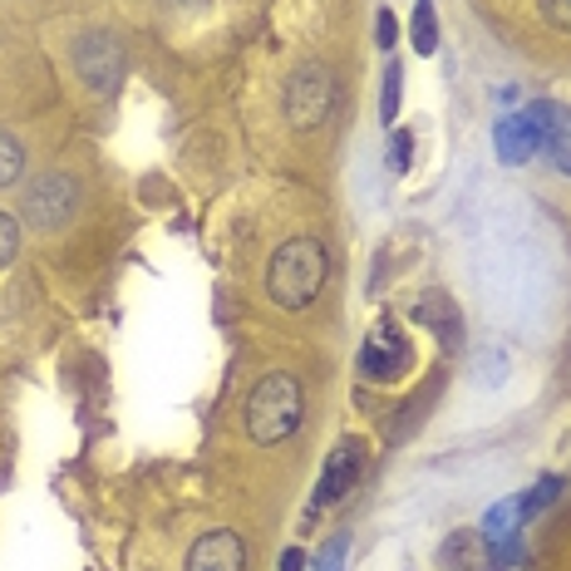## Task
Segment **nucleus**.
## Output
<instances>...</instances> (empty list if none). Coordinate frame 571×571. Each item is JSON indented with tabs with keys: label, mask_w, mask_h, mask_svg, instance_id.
Wrapping results in <instances>:
<instances>
[{
	"label": "nucleus",
	"mask_w": 571,
	"mask_h": 571,
	"mask_svg": "<svg viewBox=\"0 0 571 571\" xmlns=\"http://www.w3.org/2000/svg\"><path fill=\"white\" fill-rule=\"evenodd\" d=\"M325 277H331V257H325L321 241L291 237L267 261V295L277 305H286V311H305L325 291Z\"/></svg>",
	"instance_id": "f257e3e1"
},
{
	"label": "nucleus",
	"mask_w": 571,
	"mask_h": 571,
	"mask_svg": "<svg viewBox=\"0 0 571 571\" xmlns=\"http://www.w3.org/2000/svg\"><path fill=\"white\" fill-rule=\"evenodd\" d=\"M305 414V389L291 369H271L267 379H257V389L247 395V433L251 443H281L301 429Z\"/></svg>",
	"instance_id": "f03ea898"
},
{
	"label": "nucleus",
	"mask_w": 571,
	"mask_h": 571,
	"mask_svg": "<svg viewBox=\"0 0 571 571\" xmlns=\"http://www.w3.org/2000/svg\"><path fill=\"white\" fill-rule=\"evenodd\" d=\"M335 74L325 69V65H301V69H291V79H286V119H291V129H301V133H311V129H321L325 119L335 114Z\"/></svg>",
	"instance_id": "7ed1b4c3"
},
{
	"label": "nucleus",
	"mask_w": 571,
	"mask_h": 571,
	"mask_svg": "<svg viewBox=\"0 0 571 571\" xmlns=\"http://www.w3.org/2000/svg\"><path fill=\"white\" fill-rule=\"evenodd\" d=\"M74 207H79V183H74L69 173H40L35 183L25 187L20 213H25V222L35 231H55L74 217Z\"/></svg>",
	"instance_id": "20e7f679"
},
{
	"label": "nucleus",
	"mask_w": 571,
	"mask_h": 571,
	"mask_svg": "<svg viewBox=\"0 0 571 571\" xmlns=\"http://www.w3.org/2000/svg\"><path fill=\"white\" fill-rule=\"evenodd\" d=\"M365 439H341L331 453H325V468H321V483H315V498H311V513L315 507H335L341 498H351L355 483L365 478Z\"/></svg>",
	"instance_id": "39448f33"
},
{
	"label": "nucleus",
	"mask_w": 571,
	"mask_h": 571,
	"mask_svg": "<svg viewBox=\"0 0 571 571\" xmlns=\"http://www.w3.org/2000/svg\"><path fill=\"white\" fill-rule=\"evenodd\" d=\"M74 69H79V79L89 84V89L114 94L123 84V50H119V40H114L109 30H89V35L74 45Z\"/></svg>",
	"instance_id": "423d86ee"
},
{
	"label": "nucleus",
	"mask_w": 571,
	"mask_h": 571,
	"mask_svg": "<svg viewBox=\"0 0 571 571\" xmlns=\"http://www.w3.org/2000/svg\"><path fill=\"white\" fill-rule=\"evenodd\" d=\"M409 359H414V351H409L405 331H399V325H379V331L359 345V375L389 385V379H405Z\"/></svg>",
	"instance_id": "0eeeda50"
},
{
	"label": "nucleus",
	"mask_w": 571,
	"mask_h": 571,
	"mask_svg": "<svg viewBox=\"0 0 571 571\" xmlns=\"http://www.w3.org/2000/svg\"><path fill=\"white\" fill-rule=\"evenodd\" d=\"M187 571H247V542L227 527L197 537L193 552H187Z\"/></svg>",
	"instance_id": "6e6552de"
},
{
	"label": "nucleus",
	"mask_w": 571,
	"mask_h": 571,
	"mask_svg": "<svg viewBox=\"0 0 571 571\" xmlns=\"http://www.w3.org/2000/svg\"><path fill=\"white\" fill-rule=\"evenodd\" d=\"M439 557H443V567H449V571H503L493 542L483 532H473V527H459V532L443 537Z\"/></svg>",
	"instance_id": "1a4fd4ad"
},
{
	"label": "nucleus",
	"mask_w": 571,
	"mask_h": 571,
	"mask_svg": "<svg viewBox=\"0 0 571 571\" xmlns=\"http://www.w3.org/2000/svg\"><path fill=\"white\" fill-rule=\"evenodd\" d=\"M493 139H498L503 163H513V168L532 163V158L542 153V129H537V119H532L527 109H522V114H507V119H498Z\"/></svg>",
	"instance_id": "9d476101"
},
{
	"label": "nucleus",
	"mask_w": 571,
	"mask_h": 571,
	"mask_svg": "<svg viewBox=\"0 0 571 571\" xmlns=\"http://www.w3.org/2000/svg\"><path fill=\"white\" fill-rule=\"evenodd\" d=\"M414 321H419V325H429L433 335H443V341H449V345H459V341H463L459 305H453V301H449V295H443V291H429L424 301L414 305Z\"/></svg>",
	"instance_id": "9b49d317"
},
{
	"label": "nucleus",
	"mask_w": 571,
	"mask_h": 571,
	"mask_svg": "<svg viewBox=\"0 0 571 571\" xmlns=\"http://www.w3.org/2000/svg\"><path fill=\"white\" fill-rule=\"evenodd\" d=\"M537 119V129H542V148H562V143H571V109H562V104H532L527 109Z\"/></svg>",
	"instance_id": "f8f14e48"
},
{
	"label": "nucleus",
	"mask_w": 571,
	"mask_h": 571,
	"mask_svg": "<svg viewBox=\"0 0 571 571\" xmlns=\"http://www.w3.org/2000/svg\"><path fill=\"white\" fill-rule=\"evenodd\" d=\"M409 40L419 55L439 50V20H433V0H414V20H409Z\"/></svg>",
	"instance_id": "ddd939ff"
},
{
	"label": "nucleus",
	"mask_w": 571,
	"mask_h": 571,
	"mask_svg": "<svg viewBox=\"0 0 571 571\" xmlns=\"http://www.w3.org/2000/svg\"><path fill=\"white\" fill-rule=\"evenodd\" d=\"M25 177V143L0 129V187H15Z\"/></svg>",
	"instance_id": "4468645a"
},
{
	"label": "nucleus",
	"mask_w": 571,
	"mask_h": 571,
	"mask_svg": "<svg viewBox=\"0 0 571 571\" xmlns=\"http://www.w3.org/2000/svg\"><path fill=\"white\" fill-rule=\"evenodd\" d=\"M557 498H562V478L557 473H547V478H537V488L527 493V498H517V513H522V522H532L542 507H552Z\"/></svg>",
	"instance_id": "2eb2a0df"
},
{
	"label": "nucleus",
	"mask_w": 571,
	"mask_h": 571,
	"mask_svg": "<svg viewBox=\"0 0 571 571\" xmlns=\"http://www.w3.org/2000/svg\"><path fill=\"white\" fill-rule=\"evenodd\" d=\"M399 89H405V69L389 65L385 69V99H379V119H385V123L399 119Z\"/></svg>",
	"instance_id": "dca6fc26"
},
{
	"label": "nucleus",
	"mask_w": 571,
	"mask_h": 571,
	"mask_svg": "<svg viewBox=\"0 0 571 571\" xmlns=\"http://www.w3.org/2000/svg\"><path fill=\"white\" fill-rule=\"evenodd\" d=\"M345 552H351V537L335 532L331 542L321 547V557H315V567H311V571H345Z\"/></svg>",
	"instance_id": "f3484780"
},
{
	"label": "nucleus",
	"mask_w": 571,
	"mask_h": 571,
	"mask_svg": "<svg viewBox=\"0 0 571 571\" xmlns=\"http://www.w3.org/2000/svg\"><path fill=\"white\" fill-rule=\"evenodd\" d=\"M409 158H414V139H409V129H395V139H389V173L405 177Z\"/></svg>",
	"instance_id": "a211bd4d"
},
{
	"label": "nucleus",
	"mask_w": 571,
	"mask_h": 571,
	"mask_svg": "<svg viewBox=\"0 0 571 571\" xmlns=\"http://www.w3.org/2000/svg\"><path fill=\"white\" fill-rule=\"evenodd\" d=\"M15 251H20V222L10 213H0V267L15 261Z\"/></svg>",
	"instance_id": "6ab92c4d"
},
{
	"label": "nucleus",
	"mask_w": 571,
	"mask_h": 571,
	"mask_svg": "<svg viewBox=\"0 0 571 571\" xmlns=\"http://www.w3.org/2000/svg\"><path fill=\"white\" fill-rule=\"evenodd\" d=\"M537 10H542V20H547V25L571 30V0H537Z\"/></svg>",
	"instance_id": "aec40b11"
},
{
	"label": "nucleus",
	"mask_w": 571,
	"mask_h": 571,
	"mask_svg": "<svg viewBox=\"0 0 571 571\" xmlns=\"http://www.w3.org/2000/svg\"><path fill=\"white\" fill-rule=\"evenodd\" d=\"M375 40H379V50H395V40H399L395 10H379V20H375Z\"/></svg>",
	"instance_id": "412c9836"
},
{
	"label": "nucleus",
	"mask_w": 571,
	"mask_h": 571,
	"mask_svg": "<svg viewBox=\"0 0 571 571\" xmlns=\"http://www.w3.org/2000/svg\"><path fill=\"white\" fill-rule=\"evenodd\" d=\"M281 571H305V557H301V547H286V552H281Z\"/></svg>",
	"instance_id": "4be33fe9"
},
{
	"label": "nucleus",
	"mask_w": 571,
	"mask_h": 571,
	"mask_svg": "<svg viewBox=\"0 0 571 571\" xmlns=\"http://www.w3.org/2000/svg\"><path fill=\"white\" fill-rule=\"evenodd\" d=\"M552 158H557V168H562V173L571 177V143H562V148H557V153H552Z\"/></svg>",
	"instance_id": "5701e85b"
}]
</instances>
